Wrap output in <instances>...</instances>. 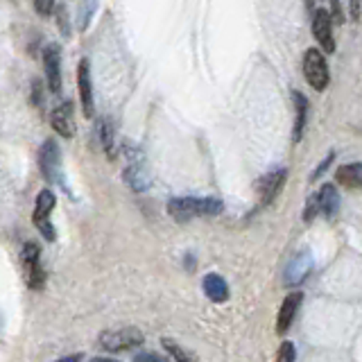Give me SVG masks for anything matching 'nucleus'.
I'll return each mask as SVG.
<instances>
[{
	"mask_svg": "<svg viewBox=\"0 0 362 362\" xmlns=\"http://www.w3.org/2000/svg\"><path fill=\"white\" fill-rule=\"evenodd\" d=\"M225 211L220 199L211 197H175L168 201V213L175 222H190L195 218H213Z\"/></svg>",
	"mask_w": 362,
	"mask_h": 362,
	"instance_id": "nucleus-1",
	"label": "nucleus"
},
{
	"mask_svg": "<svg viewBox=\"0 0 362 362\" xmlns=\"http://www.w3.org/2000/svg\"><path fill=\"white\" fill-rule=\"evenodd\" d=\"M20 268H23V279L30 290H41L46 283V270L41 265V249L37 242H25L20 249Z\"/></svg>",
	"mask_w": 362,
	"mask_h": 362,
	"instance_id": "nucleus-2",
	"label": "nucleus"
},
{
	"mask_svg": "<svg viewBox=\"0 0 362 362\" xmlns=\"http://www.w3.org/2000/svg\"><path fill=\"white\" fill-rule=\"evenodd\" d=\"M145 342V335L136 326L127 328H113V331H102L98 337V344L106 351H127L136 349Z\"/></svg>",
	"mask_w": 362,
	"mask_h": 362,
	"instance_id": "nucleus-3",
	"label": "nucleus"
},
{
	"mask_svg": "<svg viewBox=\"0 0 362 362\" xmlns=\"http://www.w3.org/2000/svg\"><path fill=\"white\" fill-rule=\"evenodd\" d=\"M304 77L313 87V91H326L331 75H328V66H326V59L322 55V50H317V48L306 50V55H304Z\"/></svg>",
	"mask_w": 362,
	"mask_h": 362,
	"instance_id": "nucleus-4",
	"label": "nucleus"
},
{
	"mask_svg": "<svg viewBox=\"0 0 362 362\" xmlns=\"http://www.w3.org/2000/svg\"><path fill=\"white\" fill-rule=\"evenodd\" d=\"M55 204H57V199H55V193L48 188H44L41 193L37 195V204H35V213H32V222H35V227L39 229V233L44 236L48 242H52L57 238V233L55 229H52L50 225V213L55 211Z\"/></svg>",
	"mask_w": 362,
	"mask_h": 362,
	"instance_id": "nucleus-5",
	"label": "nucleus"
},
{
	"mask_svg": "<svg viewBox=\"0 0 362 362\" xmlns=\"http://www.w3.org/2000/svg\"><path fill=\"white\" fill-rule=\"evenodd\" d=\"M125 154L130 156V163L125 168V181L136 193H143V190L150 188V175H147L145 170L143 156L138 150H134V147H125Z\"/></svg>",
	"mask_w": 362,
	"mask_h": 362,
	"instance_id": "nucleus-6",
	"label": "nucleus"
},
{
	"mask_svg": "<svg viewBox=\"0 0 362 362\" xmlns=\"http://www.w3.org/2000/svg\"><path fill=\"white\" fill-rule=\"evenodd\" d=\"M39 166L46 181H50V184H61V152L55 141H46L44 147H41Z\"/></svg>",
	"mask_w": 362,
	"mask_h": 362,
	"instance_id": "nucleus-7",
	"label": "nucleus"
},
{
	"mask_svg": "<svg viewBox=\"0 0 362 362\" xmlns=\"http://www.w3.org/2000/svg\"><path fill=\"white\" fill-rule=\"evenodd\" d=\"M285 177H287L285 168H274L268 175H263L256 181V193H258V199H261L263 206H270L276 199V195L281 193V188L285 184Z\"/></svg>",
	"mask_w": 362,
	"mask_h": 362,
	"instance_id": "nucleus-8",
	"label": "nucleus"
},
{
	"mask_svg": "<svg viewBox=\"0 0 362 362\" xmlns=\"http://www.w3.org/2000/svg\"><path fill=\"white\" fill-rule=\"evenodd\" d=\"M313 35L317 39V44L322 46L324 52L333 55L335 50V39H333V18L326 9H317L313 14Z\"/></svg>",
	"mask_w": 362,
	"mask_h": 362,
	"instance_id": "nucleus-9",
	"label": "nucleus"
},
{
	"mask_svg": "<svg viewBox=\"0 0 362 362\" xmlns=\"http://www.w3.org/2000/svg\"><path fill=\"white\" fill-rule=\"evenodd\" d=\"M50 123L52 130H55L61 138H73L75 136V109H73V102H61L57 104L50 113Z\"/></svg>",
	"mask_w": 362,
	"mask_h": 362,
	"instance_id": "nucleus-10",
	"label": "nucleus"
},
{
	"mask_svg": "<svg viewBox=\"0 0 362 362\" xmlns=\"http://www.w3.org/2000/svg\"><path fill=\"white\" fill-rule=\"evenodd\" d=\"M313 270V256H311V251H299V254H294L292 261L287 263V268H285V274H283V283L287 287H294V285H299L301 281H306V276L311 274Z\"/></svg>",
	"mask_w": 362,
	"mask_h": 362,
	"instance_id": "nucleus-11",
	"label": "nucleus"
},
{
	"mask_svg": "<svg viewBox=\"0 0 362 362\" xmlns=\"http://www.w3.org/2000/svg\"><path fill=\"white\" fill-rule=\"evenodd\" d=\"M77 91H80V102H82V111L87 118H91L95 111V102H93V82H91V66L87 59L80 61L77 66Z\"/></svg>",
	"mask_w": 362,
	"mask_h": 362,
	"instance_id": "nucleus-12",
	"label": "nucleus"
},
{
	"mask_svg": "<svg viewBox=\"0 0 362 362\" xmlns=\"http://www.w3.org/2000/svg\"><path fill=\"white\" fill-rule=\"evenodd\" d=\"M44 70L52 93H61V50L59 46H48L44 50Z\"/></svg>",
	"mask_w": 362,
	"mask_h": 362,
	"instance_id": "nucleus-13",
	"label": "nucleus"
},
{
	"mask_svg": "<svg viewBox=\"0 0 362 362\" xmlns=\"http://www.w3.org/2000/svg\"><path fill=\"white\" fill-rule=\"evenodd\" d=\"M301 301H304L301 292H292V294H287L285 299H283L281 311H279V315H276V333H279V335H285L287 328L292 326L294 317H297V313H299V308H301Z\"/></svg>",
	"mask_w": 362,
	"mask_h": 362,
	"instance_id": "nucleus-14",
	"label": "nucleus"
},
{
	"mask_svg": "<svg viewBox=\"0 0 362 362\" xmlns=\"http://www.w3.org/2000/svg\"><path fill=\"white\" fill-rule=\"evenodd\" d=\"M292 104H294V130H292V141L299 143L304 130H306V120H308V98L301 91H292Z\"/></svg>",
	"mask_w": 362,
	"mask_h": 362,
	"instance_id": "nucleus-15",
	"label": "nucleus"
},
{
	"mask_svg": "<svg viewBox=\"0 0 362 362\" xmlns=\"http://www.w3.org/2000/svg\"><path fill=\"white\" fill-rule=\"evenodd\" d=\"M319 208H322V216L326 220H333L337 216V208H339V193L337 188L331 186V184H324L322 188H319Z\"/></svg>",
	"mask_w": 362,
	"mask_h": 362,
	"instance_id": "nucleus-16",
	"label": "nucleus"
},
{
	"mask_svg": "<svg viewBox=\"0 0 362 362\" xmlns=\"http://www.w3.org/2000/svg\"><path fill=\"white\" fill-rule=\"evenodd\" d=\"M201 287H204V292L211 301H227L229 299V285L225 283V279L218 274H206L204 281H201Z\"/></svg>",
	"mask_w": 362,
	"mask_h": 362,
	"instance_id": "nucleus-17",
	"label": "nucleus"
},
{
	"mask_svg": "<svg viewBox=\"0 0 362 362\" xmlns=\"http://www.w3.org/2000/svg\"><path fill=\"white\" fill-rule=\"evenodd\" d=\"M335 181L347 188H362V163H347L337 168Z\"/></svg>",
	"mask_w": 362,
	"mask_h": 362,
	"instance_id": "nucleus-18",
	"label": "nucleus"
},
{
	"mask_svg": "<svg viewBox=\"0 0 362 362\" xmlns=\"http://www.w3.org/2000/svg\"><path fill=\"white\" fill-rule=\"evenodd\" d=\"M98 134H100V143L104 147V152L109 156H113V127L106 120H100L98 123Z\"/></svg>",
	"mask_w": 362,
	"mask_h": 362,
	"instance_id": "nucleus-19",
	"label": "nucleus"
},
{
	"mask_svg": "<svg viewBox=\"0 0 362 362\" xmlns=\"http://www.w3.org/2000/svg\"><path fill=\"white\" fill-rule=\"evenodd\" d=\"M161 344H163V349H166L168 354L173 356L177 362H195V360H193V356H190L188 351L181 349V347L175 342V339H168V337H163V339H161Z\"/></svg>",
	"mask_w": 362,
	"mask_h": 362,
	"instance_id": "nucleus-20",
	"label": "nucleus"
},
{
	"mask_svg": "<svg viewBox=\"0 0 362 362\" xmlns=\"http://www.w3.org/2000/svg\"><path fill=\"white\" fill-rule=\"evenodd\" d=\"M319 213H322V208H319V197H317V193L315 195H311L308 197V201H306V208H304V220L306 222H313Z\"/></svg>",
	"mask_w": 362,
	"mask_h": 362,
	"instance_id": "nucleus-21",
	"label": "nucleus"
},
{
	"mask_svg": "<svg viewBox=\"0 0 362 362\" xmlns=\"http://www.w3.org/2000/svg\"><path fill=\"white\" fill-rule=\"evenodd\" d=\"M297 360V349L292 342H283L276 351V360L274 362H294Z\"/></svg>",
	"mask_w": 362,
	"mask_h": 362,
	"instance_id": "nucleus-22",
	"label": "nucleus"
},
{
	"mask_svg": "<svg viewBox=\"0 0 362 362\" xmlns=\"http://www.w3.org/2000/svg\"><path fill=\"white\" fill-rule=\"evenodd\" d=\"M32 5H35L37 14L41 16H50L55 12V0H32Z\"/></svg>",
	"mask_w": 362,
	"mask_h": 362,
	"instance_id": "nucleus-23",
	"label": "nucleus"
},
{
	"mask_svg": "<svg viewBox=\"0 0 362 362\" xmlns=\"http://www.w3.org/2000/svg\"><path fill=\"white\" fill-rule=\"evenodd\" d=\"M333 158H335V152H331V154H328L326 158H324V161L322 163H319V168L315 170V173H313V179H317V177H322L324 173H326V170H328V166H331L333 163Z\"/></svg>",
	"mask_w": 362,
	"mask_h": 362,
	"instance_id": "nucleus-24",
	"label": "nucleus"
},
{
	"mask_svg": "<svg viewBox=\"0 0 362 362\" xmlns=\"http://www.w3.org/2000/svg\"><path fill=\"white\" fill-rule=\"evenodd\" d=\"M134 362H170V360H166V358H161V356H156V354H138V356L134 358Z\"/></svg>",
	"mask_w": 362,
	"mask_h": 362,
	"instance_id": "nucleus-25",
	"label": "nucleus"
},
{
	"mask_svg": "<svg viewBox=\"0 0 362 362\" xmlns=\"http://www.w3.org/2000/svg\"><path fill=\"white\" fill-rule=\"evenodd\" d=\"M55 362H82V354H73V356H66L61 360H55Z\"/></svg>",
	"mask_w": 362,
	"mask_h": 362,
	"instance_id": "nucleus-26",
	"label": "nucleus"
},
{
	"mask_svg": "<svg viewBox=\"0 0 362 362\" xmlns=\"http://www.w3.org/2000/svg\"><path fill=\"white\" fill-rule=\"evenodd\" d=\"M89 362H120V360H113V358H91Z\"/></svg>",
	"mask_w": 362,
	"mask_h": 362,
	"instance_id": "nucleus-27",
	"label": "nucleus"
}]
</instances>
